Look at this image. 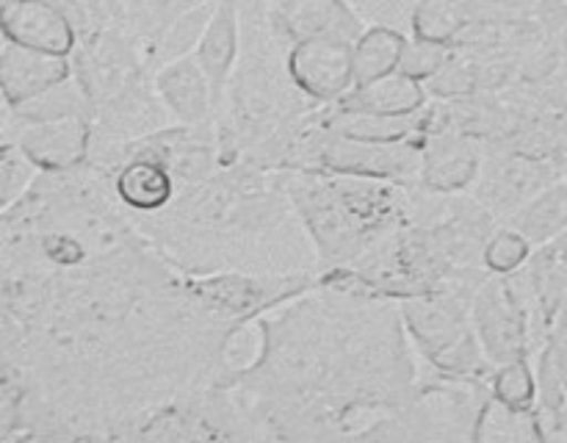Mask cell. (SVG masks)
Returning <instances> with one entry per match:
<instances>
[{"label": "cell", "instance_id": "20", "mask_svg": "<svg viewBox=\"0 0 567 443\" xmlns=\"http://www.w3.org/2000/svg\"><path fill=\"white\" fill-rule=\"evenodd\" d=\"M313 120L324 131L338 136L363 138V142H410V138L424 136L426 109L419 114H371V111H352L343 105H321L316 109Z\"/></svg>", "mask_w": 567, "mask_h": 443}, {"label": "cell", "instance_id": "8", "mask_svg": "<svg viewBox=\"0 0 567 443\" xmlns=\"http://www.w3.org/2000/svg\"><path fill=\"white\" fill-rule=\"evenodd\" d=\"M474 327L493 365L537 358L532 305L518 271L482 280L474 293Z\"/></svg>", "mask_w": 567, "mask_h": 443}, {"label": "cell", "instance_id": "37", "mask_svg": "<svg viewBox=\"0 0 567 443\" xmlns=\"http://www.w3.org/2000/svg\"><path fill=\"white\" fill-rule=\"evenodd\" d=\"M92 3L97 6V9L103 11V14L109 17L111 22L120 20V6H122V0H92Z\"/></svg>", "mask_w": 567, "mask_h": 443}, {"label": "cell", "instance_id": "7", "mask_svg": "<svg viewBox=\"0 0 567 443\" xmlns=\"http://www.w3.org/2000/svg\"><path fill=\"white\" fill-rule=\"evenodd\" d=\"M188 293L210 316L247 327L280 305L302 297L319 286V271L293 275H252V271H219V275H183Z\"/></svg>", "mask_w": 567, "mask_h": 443}, {"label": "cell", "instance_id": "11", "mask_svg": "<svg viewBox=\"0 0 567 443\" xmlns=\"http://www.w3.org/2000/svg\"><path fill=\"white\" fill-rule=\"evenodd\" d=\"M288 72L316 105H332L354 89V42L308 39L288 50Z\"/></svg>", "mask_w": 567, "mask_h": 443}, {"label": "cell", "instance_id": "4", "mask_svg": "<svg viewBox=\"0 0 567 443\" xmlns=\"http://www.w3.org/2000/svg\"><path fill=\"white\" fill-rule=\"evenodd\" d=\"M487 271H465L437 291L399 302L404 327L426 369L441 374L491 380L496 365L487 360L474 327V293Z\"/></svg>", "mask_w": 567, "mask_h": 443}, {"label": "cell", "instance_id": "21", "mask_svg": "<svg viewBox=\"0 0 567 443\" xmlns=\"http://www.w3.org/2000/svg\"><path fill=\"white\" fill-rule=\"evenodd\" d=\"M430 103L432 97L424 83L413 81V78L402 75V72H391V75L377 78V81L358 83L347 97L338 100V105H343V109L396 116L419 114Z\"/></svg>", "mask_w": 567, "mask_h": 443}, {"label": "cell", "instance_id": "18", "mask_svg": "<svg viewBox=\"0 0 567 443\" xmlns=\"http://www.w3.org/2000/svg\"><path fill=\"white\" fill-rule=\"evenodd\" d=\"M548 31L535 14L529 17H468L452 50L474 55H520L546 39Z\"/></svg>", "mask_w": 567, "mask_h": 443}, {"label": "cell", "instance_id": "28", "mask_svg": "<svg viewBox=\"0 0 567 443\" xmlns=\"http://www.w3.org/2000/svg\"><path fill=\"white\" fill-rule=\"evenodd\" d=\"M543 441L535 410H513L491 399L480 421L476 443H537Z\"/></svg>", "mask_w": 567, "mask_h": 443}, {"label": "cell", "instance_id": "9", "mask_svg": "<svg viewBox=\"0 0 567 443\" xmlns=\"http://www.w3.org/2000/svg\"><path fill=\"white\" fill-rule=\"evenodd\" d=\"M559 177L565 172L551 161L524 150L485 147V164L471 194L504 225Z\"/></svg>", "mask_w": 567, "mask_h": 443}, {"label": "cell", "instance_id": "5", "mask_svg": "<svg viewBox=\"0 0 567 443\" xmlns=\"http://www.w3.org/2000/svg\"><path fill=\"white\" fill-rule=\"evenodd\" d=\"M493 399L491 380L441 374L421 363L408 402L360 432L358 441H465L476 443Z\"/></svg>", "mask_w": 567, "mask_h": 443}, {"label": "cell", "instance_id": "22", "mask_svg": "<svg viewBox=\"0 0 567 443\" xmlns=\"http://www.w3.org/2000/svg\"><path fill=\"white\" fill-rule=\"evenodd\" d=\"M66 116H92V100L78 75L55 83L48 92L25 100L20 105H6L3 125H37V122L66 120Z\"/></svg>", "mask_w": 567, "mask_h": 443}, {"label": "cell", "instance_id": "12", "mask_svg": "<svg viewBox=\"0 0 567 443\" xmlns=\"http://www.w3.org/2000/svg\"><path fill=\"white\" fill-rule=\"evenodd\" d=\"M485 144L457 131H424L419 188L432 194H465L480 181Z\"/></svg>", "mask_w": 567, "mask_h": 443}, {"label": "cell", "instance_id": "16", "mask_svg": "<svg viewBox=\"0 0 567 443\" xmlns=\"http://www.w3.org/2000/svg\"><path fill=\"white\" fill-rule=\"evenodd\" d=\"M155 92L177 125H203L216 120V97L197 55L161 66L153 75Z\"/></svg>", "mask_w": 567, "mask_h": 443}, {"label": "cell", "instance_id": "10", "mask_svg": "<svg viewBox=\"0 0 567 443\" xmlns=\"http://www.w3.org/2000/svg\"><path fill=\"white\" fill-rule=\"evenodd\" d=\"M271 33L288 50L308 39L358 42L369 22L349 0H258Z\"/></svg>", "mask_w": 567, "mask_h": 443}, {"label": "cell", "instance_id": "13", "mask_svg": "<svg viewBox=\"0 0 567 443\" xmlns=\"http://www.w3.org/2000/svg\"><path fill=\"white\" fill-rule=\"evenodd\" d=\"M92 136V116H66L17 127L3 125V142H14L42 172H66L86 164Z\"/></svg>", "mask_w": 567, "mask_h": 443}, {"label": "cell", "instance_id": "32", "mask_svg": "<svg viewBox=\"0 0 567 443\" xmlns=\"http://www.w3.org/2000/svg\"><path fill=\"white\" fill-rule=\"evenodd\" d=\"M449 55H452V48H449V44H435L410 37L408 44H404L402 61H399V72L413 78V81L426 83L430 78H435L437 72L443 70Z\"/></svg>", "mask_w": 567, "mask_h": 443}, {"label": "cell", "instance_id": "29", "mask_svg": "<svg viewBox=\"0 0 567 443\" xmlns=\"http://www.w3.org/2000/svg\"><path fill=\"white\" fill-rule=\"evenodd\" d=\"M491 393L496 402L513 410H535L537 404V365L532 358L513 360L493 369Z\"/></svg>", "mask_w": 567, "mask_h": 443}, {"label": "cell", "instance_id": "19", "mask_svg": "<svg viewBox=\"0 0 567 443\" xmlns=\"http://www.w3.org/2000/svg\"><path fill=\"white\" fill-rule=\"evenodd\" d=\"M241 0H219L208 28H205L203 42H199L197 53H194L199 64H203L210 86H214L216 111H219L221 97H225L233 70H236L238 59H241Z\"/></svg>", "mask_w": 567, "mask_h": 443}, {"label": "cell", "instance_id": "34", "mask_svg": "<svg viewBox=\"0 0 567 443\" xmlns=\"http://www.w3.org/2000/svg\"><path fill=\"white\" fill-rule=\"evenodd\" d=\"M537 354H543V358L551 363L554 374L559 377V382H563V388L567 393V299H565L563 310H559L557 321H554V330H551V336H548L546 347H543Z\"/></svg>", "mask_w": 567, "mask_h": 443}, {"label": "cell", "instance_id": "17", "mask_svg": "<svg viewBox=\"0 0 567 443\" xmlns=\"http://www.w3.org/2000/svg\"><path fill=\"white\" fill-rule=\"evenodd\" d=\"M114 194L131 216H150L169 208L181 183L166 164L150 155H133L111 175Z\"/></svg>", "mask_w": 567, "mask_h": 443}, {"label": "cell", "instance_id": "25", "mask_svg": "<svg viewBox=\"0 0 567 443\" xmlns=\"http://www.w3.org/2000/svg\"><path fill=\"white\" fill-rule=\"evenodd\" d=\"M216 3H219V0H210V3H203L197 6V9L181 14L147 50H144V59H147V66L153 70V75L161 66L197 53L199 42H203L205 37V28H208L210 17H214L216 11Z\"/></svg>", "mask_w": 567, "mask_h": 443}, {"label": "cell", "instance_id": "36", "mask_svg": "<svg viewBox=\"0 0 567 443\" xmlns=\"http://www.w3.org/2000/svg\"><path fill=\"white\" fill-rule=\"evenodd\" d=\"M543 247L548 249V255H551V258H554V264H557L559 269H563L565 275H567V230L559 233V236L554 238V241L543 244Z\"/></svg>", "mask_w": 567, "mask_h": 443}, {"label": "cell", "instance_id": "1", "mask_svg": "<svg viewBox=\"0 0 567 443\" xmlns=\"http://www.w3.org/2000/svg\"><path fill=\"white\" fill-rule=\"evenodd\" d=\"M247 327L210 316L142 233L75 269L0 264V443L120 441L214 385Z\"/></svg>", "mask_w": 567, "mask_h": 443}, {"label": "cell", "instance_id": "30", "mask_svg": "<svg viewBox=\"0 0 567 443\" xmlns=\"http://www.w3.org/2000/svg\"><path fill=\"white\" fill-rule=\"evenodd\" d=\"M535 253V244L515 230L513 225H498L485 249V269L487 275H513Z\"/></svg>", "mask_w": 567, "mask_h": 443}, {"label": "cell", "instance_id": "35", "mask_svg": "<svg viewBox=\"0 0 567 443\" xmlns=\"http://www.w3.org/2000/svg\"><path fill=\"white\" fill-rule=\"evenodd\" d=\"M463 3L468 17H529L535 14L540 0H463Z\"/></svg>", "mask_w": 567, "mask_h": 443}, {"label": "cell", "instance_id": "31", "mask_svg": "<svg viewBox=\"0 0 567 443\" xmlns=\"http://www.w3.org/2000/svg\"><path fill=\"white\" fill-rule=\"evenodd\" d=\"M39 175L42 169L14 142L0 144V208H11Z\"/></svg>", "mask_w": 567, "mask_h": 443}, {"label": "cell", "instance_id": "15", "mask_svg": "<svg viewBox=\"0 0 567 443\" xmlns=\"http://www.w3.org/2000/svg\"><path fill=\"white\" fill-rule=\"evenodd\" d=\"M75 75L72 55L44 53V50L22 48V44L6 42L0 50V89H3L6 105H20L37 94L48 92L55 83Z\"/></svg>", "mask_w": 567, "mask_h": 443}, {"label": "cell", "instance_id": "24", "mask_svg": "<svg viewBox=\"0 0 567 443\" xmlns=\"http://www.w3.org/2000/svg\"><path fill=\"white\" fill-rule=\"evenodd\" d=\"M504 225H513L515 230L524 233L535 244V249L554 241L559 233L567 230V175L543 188L526 208H520Z\"/></svg>", "mask_w": 567, "mask_h": 443}, {"label": "cell", "instance_id": "3", "mask_svg": "<svg viewBox=\"0 0 567 443\" xmlns=\"http://www.w3.org/2000/svg\"><path fill=\"white\" fill-rule=\"evenodd\" d=\"M277 181L313 241L319 271L343 269L363 258L408 225L415 199V186L374 177L282 169Z\"/></svg>", "mask_w": 567, "mask_h": 443}, {"label": "cell", "instance_id": "27", "mask_svg": "<svg viewBox=\"0 0 567 443\" xmlns=\"http://www.w3.org/2000/svg\"><path fill=\"white\" fill-rule=\"evenodd\" d=\"M465 22H468V11H465L463 0H419L410 11L408 33L415 39H424V42L452 48Z\"/></svg>", "mask_w": 567, "mask_h": 443}, {"label": "cell", "instance_id": "14", "mask_svg": "<svg viewBox=\"0 0 567 443\" xmlns=\"http://www.w3.org/2000/svg\"><path fill=\"white\" fill-rule=\"evenodd\" d=\"M0 31L6 42L44 53L72 55L81 44L75 22L50 0H0Z\"/></svg>", "mask_w": 567, "mask_h": 443}, {"label": "cell", "instance_id": "6", "mask_svg": "<svg viewBox=\"0 0 567 443\" xmlns=\"http://www.w3.org/2000/svg\"><path fill=\"white\" fill-rule=\"evenodd\" d=\"M316 114V111H313ZM286 169L327 172V175L374 177L404 186H419L421 172V138L410 142H363V138L338 136L324 131L310 116L308 125L288 153Z\"/></svg>", "mask_w": 567, "mask_h": 443}, {"label": "cell", "instance_id": "33", "mask_svg": "<svg viewBox=\"0 0 567 443\" xmlns=\"http://www.w3.org/2000/svg\"><path fill=\"white\" fill-rule=\"evenodd\" d=\"M50 3L59 6V9L64 11V14L70 17L72 22H75L81 42H83V39L92 37L94 31H100V28L109 25V22H111L109 17H105L103 11H100L97 6L92 3V0H50Z\"/></svg>", "mask_w": 567, "mask_h": 443}, {"label": "cell", "instance_id": "23", "mask_svg": "<svg viewBox=\"0 0 567 443\" xmlns=\"http://www.w3.org/2000/svg\"><path fill=\"white\" fill-rule=\"evenodd\" d=\"M408 39L410 33L402 28L371 22L363 37L354 42V86L399 72Z\"/></svg>", "mask_w": 567, "mask_h": 443}, {"label": "cell", "instance_id": "2", "mask_svg": "<svg viewBox=\"0 0 567 443\" xmlns=\"http://www.w3.org/2000/svg\"><path fill=\"white\" fill-rule=\"evenodd\" d=\"M133 225L181 275L319 271L313 241L277 172L219 166L203 183L183 186L169 208L133 216Z\"/></svg>", "mask_w": 567, "mask_h": 443}, {"label": "cell", "instance_id": "26", "mask_svg": "<svg viewBox=\"0 0 567 443\" xmlns=\"http://www.w3.org/2000/svg\"><path fill=\"white\" fill-rule=\"evenodd\" d=\"M210 0H122L120 25L138 42V48L147 50L172 22L197 6Z\"/></svg>", "mask_w": 567, "mask_h": 443}]
</instances>
